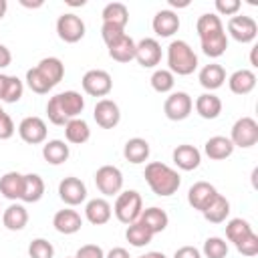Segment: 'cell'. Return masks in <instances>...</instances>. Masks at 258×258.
Returning a JSON list of instances; mask_svg holds the SVG:
<instances>
[{"mask_svg":"<svg viewBox=\"0 0 258 258\" xmlns=\"http://www.w3.org/2000/svg\"><path fill=\"white\" fill-rule=\"evenodd\" d=\"M6 79H8V75H2V73H0V101H2V97H4V89H6Z\"/></svg>","mask_w":258,"mask_h":258,"instance_id":"51","label":"cell"},{"mask_svg":"<svg viewBox=\"0 0 258 258\" xmlns=\"http://www.w3.org/2000/svg\"><path fill=\"white\" fill-rule=\"evenodd\" d=\"M228 34L236 42L248 44V42H254V38L258 34V24L252 16L236 14V16H230V20H228Z\"/></svg>","mask_w":258,"mask_h":258,"instance_id":"8","label":"cell"},{"mask_svg":"<svg viewBox=\"0 0 258 258\" xmlns=\"http://www.w3.org/2000/svg\"><path fill=\"white\" fill-rule=\"evenodd\" d=\"M167 67L171 75L187 77L198 69V54L185 40H171L167 46Z\"/></svg>","mask_w":258,"mask_h":258,"instance_id":"4","label":"cell"},{"mask_svg":"<svg viewBox=\"0 0 258 258\" xmlns=\"http://www.w3.org/2000/svg\"><path fill=\"white\" fill-rule=\"evenodd\" d=\"M101 16H103V22L117 24V26H123V28L129 22V10H127V6L123 2H109L103 8Z\"/></svg>","mask_w":258,"mask_h":258,"instance_id":"35","label":"cell"},{"mask_svg":"<svg viewBox=\"0 0 258 258\" xmlns=\"http://www.w3.org/2000/svg\"><path fill=\"white\" fill-rule=\"evenodd\" d=\"M22 93H24V85H22V81H20L16 75H8L2 101H4V103H18L20 97H22Z\"/></svg>","mask_w":258,"mask_h":258,"instance_id":"41","label":"cell"},{"mask_svg":"<svg viewBox=\"0 0 258 258\" xmlns=\"http://www.w3.org/2000/svg\"><path fill=\"white\" fill-rule=\"evenodd\" d=\"M105 258H131V256H129V252H127L125 248L117 246V248H111V250L105 254Z\"/></svg>","mask_w":258,"mask_h":258,"instance_id":"50","label":"cell"},{"mask_svg":"<svg viewBox=\"0 0 258 258\" xmlns=\"http://www.w3.org/2000/svg\"><path fill=\"white\" fill-rule=\"evenodd\" d=\"M228 87L234 95H248L254 91L256 87V75L250 71V69H240V71H234L230 77H228Z\"/></svg>","mask_w":258,"mask_h":258,"instance_id":"23","label":"cell"},{"mask_svg":"<svg viewBox=\"0 0 258 258\" xmlns=\"http://www.w3.org/2000/svg\"><path fill=\"white\" fill-rule=\"evenodd\" d=\"M216 196H218V189H216L212 183H208V181H196V183L187 189V204H189L194 210L204 212Z\"/></svg>","mask_w":258,"mask_h":258,"instance_id":"16","label":"cell"},{"mask_svg":"<svg viewBox=\"0 0 258 258\" xmlns=\"http://www.w3.org/2000/svg\"><path fill=\"white\" fill-rule=\"evenodd\" d=\"M73 258H75V256H73Z\"/></svg>","mask_w":258,"mask_h":258,"instance_id":"59","label":"cell"},{"mask_svg":"<svg viewBox=\"0 0 258 258\" xmlns=\"http://www.w3.org/2000/svg\"><path fill=\"white\" fill-rule=\"evenodd\" d=\"M153 32L161 38H169L173 36L177 30H179V16L173 12V10H159L155 16H153Z\"/></svg>","mask_w":258,"mask_h":258,"instance_id":"19","label":"cell"},{"mask_svg":"<svg viewBox=\"0 0 258 258\" xmlns=\"http://www.w3.org/2000/svg\"><path fill=\"white\" fill-rule=\"evenodd\" d=\"M2 224L6 230L10 232H20L24 230V226L28 224V212L22 204H10L4 212H2Z\"/></svg>","mask_w":258,"mask_h":258,"instance_id":"24","label":"cell"},{"mask_svg":"<svg viewBox=\"0 0 258 258\" xmlns=\"http://www.w3.org/2000/svg\"><path fill=\"white\" fill-rule=\"evenodd\" d=\"M139 258H167V256H165L163 252H155V250H153V252H147V254H143V256H139Z\"/></svg>","mask_w":258,"mask_h":258,"instance_id":"52","label":"cell"},{"mask_svg":"<svg viewBox=\"0 0 258 258\" xmlns=\"http://www.w3.org/2000/svg\"><path fill=\"white\" fill-rule=\"evenodd\" d=\"M64 137L69 143H75V145H83L89 141L91 137V129H89V123L85 119H71L67 121L64 125Z\"/></svg>","mask_w":258,"mask_h":258,"instance_id":"32","label":"cell"},{"mask_svg":"<svg viewBox=\"0 0 258 258\" xmlns=\"http://www.w3.org/2000/svg\"><path fill=\"white\" fill-rule=\"evenodd\" d=\"M173 157V163L183 169V171H191L196 167H200V161H202V153L198 147L189 145V143H183V145H177L171 153Z\"/></svg>","mask_w":258,"mask_h":258,"instance_id":"20","label":"cell"},{"mask_svg":"<svg viewBox=\"0 0 258 258\" xmlns=\"http://www.w3.org/2000/svg\"><path fill=\"white\" fill-rule=\"evenodd\" d=\"M14 131H16V127H14L12 117L2 111V113H0V141L10 139V137L14 135Z\"/></svg>","mask_w":258,"mask_h":258,"instance_id":"46","label":"cell"},{"mask_svg":"<svg viewBox=\"0 0 258 258\" xmlns=\"http://www.w3.org/2000/svg\"><path fill=\"white\" fill-rule=\"evenodd\" d=\"M250 62H252V67H258V62H256V46L252 48V54H250Z\"/></svg>","mask_w":258,"mask_h":258,"instance_id":"55","label":"cell"},{"mask_svg":"<svg viewBox=\"0 0 258 258\" xmlns=\"http://www.w3.org/2000/svg\"><path fill=\"white\" fill-rule=\"evenodd\" d=\"M28 256L30 258H52L54 256V246L44 238H34L28 244Z\"/></svg>","mask_w":258,"mask_h":258,"instance_id":"42","label":"cell"},{"mask_svg":"<svg viewBox=\"0 0 258 258\" xmlns=\"http://www.w3.org/2000/svg\"><path fill=\"white\" fill-rule=\"evenodd\" d=\"M0 113H2V107H0Z\"/></svg>","mask_w":258,"mask_h":258,"instance_id":"57","label":"cell"},{"mask_svg":"<svg viewBox=\"0 0 258 258\" xmlns=\"http://www.w3.org/2000/svg\"><path fill=\"white\" fill-rule=\"evenodd\" d=\"M113 216V208L105 198H93L87 202L85 206V218L93 224V226H103L111 220Z\"/></svg>","mask_w":258,"mask_h":258,"instance_id":"18","label":"cell"},{"mask_svg":"<svg viewBox=\"0 0 258 258\" xmlns=\"http://www.w3.org/2000/svg\"><path fill=\"white\" fill-rule=\"evenodd\" d=\"M196 30L200 36V44L206 56L218 58L228 48V36L224 32V24L216 12H206L198 18Z\"/></svg>","mask_w":258,"mask_h":258,"instance_id":"1","label":"cell"},{"mask_svg":"<svg viewBox=\"0 0 258 258\" xmlns=\"http://www.w3.org/2000/svg\"><path fill=\"white\" fill-rule=\"evenodd\" d=\"M93 117H95L99 127L113 129L121 121V111H119V105L113 99H99L95 109H93Z\"/></svg>","mask_w":258,"mask_h":258,"instance_id":"13","label":"cell"},{"mask_svg":"<svg viewBox=\"0 0 258 258\" xmlns=\"http://www.w3.org/2000/svg\"><path fill=\"white\" fill-rule=\"evenodd\" d=\"M6 10H8V2H6V0H0V20L4 18Z\"/></svg>","mask_w":258,"mask_h":258,"instance_id":"54","label":"cell"},{"mask_svg":"<svg viewBox=\"0 0 258 258\" xmlns=\"http://www.w3.org/2000/svg\"><path fill=\"white\" fill-rule=\"evenodd\" d=\"M196 111L202 119H216L222 113V101L214 93H202L196 99Z\"/></svg>","mask_w":258,"mask_h":258,"instance_id":"28","label":"cell"},{"mask_svg":"<svg viewBox=\"0 0 258 258\" xmlns=\"http://www.w3.org/2000/svg\"><path fill=\"white\" fill-rule=\"evenodd\" d=\"M169 4H171V6H187L189 2H177V0H169Z\"/></svg>","mask_w":258,"mask_h":258,"instance_id":"56","label":"cell"},{"mask_svg":"<svg viewBox=\"0 0 258 258\" xmlns=\"http://www.w3.org/2000/svg\"><path fill=\"white\" fill-rule=\"evenodd\" d=\"M85 109V99L77 91L56 93L46 103V115L52 125H67V121L77 119Z\"/></svg>","mask_w":258,"mask_h":258,"instance_id":"2","label":"cell"},{"mask_svg":"<svg viewBox=\"0 0 258 258\" xmlns=\"http://www.w3.org/2000/svg\"><path fill=\"white\" fill-rule=\"evenodd\" d=\"M236 250L242 254V256H256L258 254V236L252 232L248 234L240 244H236Z\"/></svg>","mask_w":258,"mask_h":258,"instance_id":"44","label":"cell"},{"mask_svg":"<svg viewBox=\"0 0 258 258\" xmlns=\"http://www.w3.org/2000/svg\"><path fill=\"white\" fill-rule=\"evenodd\" d=\"M141 212H143V200H141L139 191L127 189V191H119L117 194V200H115V206H113V214L121 224L129 226V224L137 222Z\"/></svg>","mask_w":258,"mask_h":258,"instance_id":"5","label":"cell"},{"mask_svg":"<svg viewBox=\"0 0 258 258\" xmlns=\"http://www.w3.org/2000/svg\"><path fill=\"white\" fill-rule=\"evenodd\" d=\"M71 149L62 139H50L42 145V157L50 163V165H60L69 159Z\"/></svg>","mask_w":258,"mask_h":258,"instance_id":"30","label":"cell"},{"mask_svg":"<svg viewBox=\"0 0 258 258\" xmlns=\"http://www.w3.org/2000/svg\"><path fill=\"white\" fill-rule=\"evenodd\" d=\"M56 34L60 40L75 44L85 36V22L81 20V16H77L73 12H64L56 20Z\"/></svg>","mask_w":258,"mask_h":258,"instance_id":"10","label":"cell"},{"mask_svg":"<svg viewBox=\"0 0 258 258\" xmlns=\"http://www.w3.org/2000/svg\"><path fill=\"white\" fill-rule=\"evenodd\" d=\"M242 8L240 0H216V10H218V16H236L238 10Z\"/></svg>","mask_w":258,"mask_h":258,"instance_id":"45","label":"cell"},{"mask_svg":"<svg viewBox=\"0 0 258 258\" xmlns=\"http://www.w3.org/2000/svg\"><path fill=\"white\" fill-rule=\"evenodd\" d=\"M149 153H151V147L143 137H133L123 147V155L129 163H143V161H147Z\"/></svg>","mask_w":258,"mask_h":258,"instance_id":"29","label":"cell"},{"mask_svg":"<svg viewBox=\"0 0 258 258\" xmlns=\"http://www.w3.org/2000/svg\"><path fill=\"white\" fill-rule=\"evenodd\" d=\"M0 210H2V208H0Z\"/></svg>","mask_w":258,"mask_h":258,"instance_id":"58","label":"cell"},{"mask_svg":"<svg viewBox=\"0 0 258 258\" xmlns=\"http://www.w3.org/2000/svg\"><path fill=\"white\" fill-rule=\"evenodd\" d=\"M137 222H141V224L155 236V234H159V232H163V230L167 228L169 216L165 214V210H161V208H157V206H151V208H147V210L141 212V216H139Z\"/></svg>","mask_w":258,"mask_h":258,"instance_id":"21","label":"cell"},{"mask_svg":"<svg viewBox=\"0 0 258 258\" xmlns=\"http://www.w3.org/2000/svg\"><path fill=\"white\" fill-rule=\"evenodd\" d=\"M18 135L24 143H30V145L44 143L46 141V123L36 115L24 117L18 125Z\"/></svg>","mask_w":258,"mask_h":258,"instance_id":"12","label":"cell"},{"mask_svg":"<svg viewBox=\"0 0 258 258\" xmlns=\"http://www.w3.org/2000/svg\"><path fill=\"white\" fill-rule=\"evenodd\" d=\"M36 69H38L40 75L50 83V87H56V85L62 81V77H64V64H62V60L56 58V56H44V58L36 64Z\"/></svg>","mask_w":258,"mask_h":258,"instance_id":"27","label":"cell"},{"mask_svg":"<svg viewBox=\"0 0 258 258\" xmlns=\"http://www.w3.org/2000/svg\"><path fill=\"white\" fill-rule=\"evenodd\" d=\"M52 226L58 234H64V236H71V234H77L83 226V218L77 210H58L52 218Z\"/></svg>","mask_w":258,"mask_h":258,"instance_id":"17","label":"cell"},{"mask_svg":"<svg viewBox=\"0 0 258 258\" xmlns=\"http://www.w3.org/2000/svg\"><path fill=\"white\" fill-rule=\"evenodd\" d=\"M26 85L30 87L32 93H38V95H44V93H48L52 89L50 83L40 75V71L36 67H32V69L26 71Z\"/></svg>","mask_w":258,"mask_h":258,"instance_id":"40","label":"cell"},{"mask_svg":"<svg viewBox=\"0 0 258 258\" xmlns=\"http://www.w3.org/2000/svg\"><path fill=\"white\" fill-rule=\"evenodd\" d=\"M191 109H194V101H191V97L185 91L171 93L165 99V103H163V113H165V117L169 121H183V119H187Z\"/></svg>","mask_w":258,"mask_h":258,"instance_id":"11","label":"cell"},{"mask_svg":"<svg viewBox=\"0 0 258 258\" xmlns=\"http://www.w3.org/2000/svg\"><path fill=\"white\" fill-rule=\"evenodd\" d=\"M143 177L147 181V185L151 187V191L159 198H167L173 196L179 185H181V177L175 169H171L169 165L161 163V161H151L145 165Z\"/></svg>","mask_w":258,"mask_h":258,"instance_id":"3","label":"cell"},{"mask_svg":"<svg viewBox=\"0 0 258 258\" xmlns=\"http://www.w3.org/2000/svg\"><path fill=\"white\" fill-rule=\"evenodd\" d=\"M22 173H18V171H8V173H4L2 177H0V194L6 198V200H10V202H16V200H20V196H22Z\"/></svg>","mask_w":258,"mask_h":258,"instance_id":"31","label":"cell"},{"mask_svg":"<svg viewBox=\"0 0 258 258\" xmlns=\"http://www.w3.org/2000/svg\"><path fill=\"white\" fill-rule=\"evenodd\" d=\"M75 258H105V252L97 244H85V246H81L77 250Z\"/></svg>","mask_w":258,"mask_h":258,"instance_id":"47","label":"cell"},{"mask_svg":"<svg viewBox=\"0 0 258 258\" xmlns=\"http://www.w3.org/2000/svg\"><path fill=\"white\" fill-rule=\"evenodd\" d=\"M125 238H127V242H129L131 246L143 248V246H147V244L153 240V234H151L141 222H133V224H129L127 230H125Z\"/></svg>","mask_w":258,"mask_h":258,"instance_id":"36","label":"cell"},{"mask_svg":"<svg viewBox=\"0 0 258 258\" xmlns=\"http://www.w3.org/2000/svg\"><path fill=\"white\" fill-rule=\"evenodd\" d=\"M151 87H153V91H157V93H169L171 89H173V85H175V77L167 71V69H157V71H153V75H151Z\"/></svg>","mask_w":258,"mask_h":258,"instance_id":"39","label":"cell"},{"mask_svg":"<svg viewBox=\"0 0 258 258\" xmlns=\"http://www.w3.org/2000/svg\"><path fill=\"white\" fill-rule=\"evenodd\" d=\"M58 198L67 206H81L87 200V185L79 177L69 175L58 183Z\"/></svg>","mask_w":258,"mask_h":258,"instance_id":"14","label":"cell"},{"mask_svg":"<svg viewBox=\"0 0 258 258\" xmlns=\"http://www.w3.org/2000/svg\"><path fill=\"white\" fill-rule=\"evenodd\" d=\"M202 214L210 224H222L230 216V202L222 194H218Z\"/></svg>","mask_w":258,"mask_h":258,"instance_id":"33","label":"cell"},{"mask_svg":"<svg viewBox=\"0 0 258 258\" xmlns=\"http://www.w3.org/2000/svg\"><path fill=\"white\" fill-rule=\"evenodd\" d=\"M107 48H109V56L117 62H129L135 58V40L129 34H125L123 38H119L115 44Z\"/></svg>","mask_w":258,"mask_h":258,"instance_id":"34","label":"cell"},{"mask_svg":"<svg viewBox=\"0 0 258 258\" xmlns=\"http://www.w3.org/2000/svg\"><path fill=\"white\" fill-rule=\"evenodd\" d=\"M81 85H83V91L91 97H107L113 89V79L103 69H91L83 75Z\"/></svg>","mask_w":258,"mask_h":258,"instance_id":"7","label":"cell"},{"mask_svg":"<svg viewBox=\"0 0 258 258\" xmlns=\"http://www.w3.org/2000/svg\"><path fill=\"white\" fill-rule=\"evenodd\" d=\"M230 141L234 147H242V149L256 145L258 143V123L252 117H240L232 125Z\"/></svg>","mask_w":258,"mask_h":258,"instance_id":"6","label":"cell"},{"mask_svg":"<svg viewBox=\"0 0 258 258\" xmlns=\"http://www.w3.org/2000/svg\"><path fill=\"white\" fill-rule=\"evenodd\" d=\"M44 196V181L38 173H24L22 177V196L20 200L26 204H34Z\"/></svg>","mask_w":258,"mask_h":258,"instance_id":"26","label":"cell"},{"mask_svg":"<svg viewBox=\"0 0 258 258\" xmlns=\"http://www.w3.org/2000/svg\"><path fill=\"white\" fill-rule=\"evenodd\" d=\"M127 32H125V28L123 26H117V24H109V22H103V26H101V36H103V40H105V44L107 46H111V44H115L119 38H123Z\"/></svg>","mask_w":258,"mask_h":258,"instance_id":"43","label":"cell"},{"mask_svg":"<svg viewBox=\"0 0 258 258\" xmlns=\"http://www.w3.org/2000/svg\"><path fill=\"white\" fill-rule=\"evenodd\" d=\"M10 62H12V54H10V50H8L4 44H0V69H6Z\"/></svg>","mask_w":258,"mask_h":258,"instance_id":"49","label":"cell"},{"mask_svg":"<svg viewBox=\"0 0 258 258\" xmlns=\"http://www.w3.org/2000/svg\"><path fill=\"white\" fill-rule=\"evenodd\" d=\"M20 4L26 6V8H40V6H42V0H38V2H26V0H20Z\"/></svg>","mask_w":258,"mask_h":258,"instance_id":"53","label":"cell"},{"mask_svg":"<svg viewBox=\"0 0 258 258\" xmlns=\"http://www.w3.org/2000/svg\"><path fill=\"white\" fill-rule=\"evenodd\" d=\"M95 185L103 196H117L123 187V173L115 165H101L95 171Z\"/></svg>","mask_w":258,"mask_h":258,"instance_id":"9","label":"cell"},{"mask_svg":"<svg viewBox=\"0 0 258 258\" xmlns=\"http://www.w3.org/2000/svg\"><path fill=\"white\" fill-rule=\"evenodd\" d=\"M135 60L143 69H153L161 60V44L155 38H141L135 42Z\"/></svg>","mask_w":258,"mask_h":258,"instance_id":"15","label":"cell"},{"mask_svg":"<svg viewBox=\"0 0 258 258\" xmlns=\"http://www.w3.org/2000/svg\"><path fill=\"white\" fill-rule=\"evenodd\" d=\"M254 230H252V226L246 222V220H242V218H232L228 224H226V238L236 246V244H240L248 234H252Z\"/></svg>","mask_w":258,"mask_h":258,"instance_id":"37","label":"cell"},{"mask_svg":"<svg viewBox=\"0 0 258 258\" xmlns=\"http://www.w3.org/2000/svg\"><path fill=\"white\" fill-rule=\"evenodd\" d=\"M198 79H200V85H202L208 93H212V91H216V89H220V87L224 85V81H226V71H224L222 64L210 62V64H206V67L200 71Z\"/></svg>","mask_w":258,"mask_h":258,"instance_id":"22","label":"cell"},{"mask_svg":"<svg viewBox=\"0 0 258 258\" xmlns=\"http://www.w3.org/2000/svg\"><path fill=\"white\" fill-rule=\"evenodd\" d=\"M202 254L206 258H226L228 256V242L220 236H212L204 242Z\"/></svg>","mask_w":258,"mask_h":258,"instance_id":"38","label":"cell"},{"mask_svg":"<svg viewBox=\"0 0 258 258\" xmlns=\"http://www.w3.org/2000/svg\"><path fill=\"white\" fill-rule=\"evenodd\" d=\"M173 258H202V252L196 246H181L175 250Z\"/></svg>","mask_w":258,"mask_h":258,"instance_id":"48","label":"cell"},{"mask_svg":"<svg viewBox=\"0 0 258 258\" xmlns=\"http://www.w3.org/2000/svg\"><path fill=\"white\" fill-rule=\"evenodd\" d=\"M204 151H206V155H208L210 159L222 161V159H226V157H230V155L234 153V145H232L230 137L214 135V137H210V139L206 141Z\"/></svg>","mask_w":258,"mask_h":258,"instance_id":"25","label":"cell"}]
</instances>
